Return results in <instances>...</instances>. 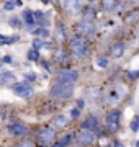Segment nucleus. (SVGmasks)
I'll use <instances>...</instances> for the list:
<instances>
[{"label":"nucleus","mask_w":139,"mask_h":147,"mask_svg":"<svg viewBox=\"0 0 139 147\" xmlns=\"http://www.w3.org/2000/svg\"><path fill=\"white\" fill-rule=\"evenodd\" d=\"M74 95V84H62V82H56L51 88V96L57 98V100H67Z\"/></svg>","instance_id":"1"},{"label":"nucleus","mask_w":139,"mask_h":147,"mask_svg":"<svg viewBox=\"0 0 139 147\" xmlns=\"http://www.w3.org/2000/svg\"><path fill=\"white\" fill-rule=\"evenodd\" d=\"M70 51H72V54L77 56V57H84V56H87L88 47H87L85 38L80 36V34H75V36L70 39Z\"/></svg>","instance_id":"2"},{"label":"nucleus","mask_w":139,"mask_h":147,"mask_svg":"<svg viewBox=\"0 0 139 147\" xmlns=\"http://www.w3.org/2000/svg\"><path fill=\"white\" fill-rule=\"evenodd\" d=\"M119 118H121V111L119 110H113L107 115V129H108V132L115 134V132L119 129Z\"/></svg>","instance_id":"3"},{"label":"nucleus","mask_w":139,"mask_h":147,"mask_svg":"<svg viewBox=\"0 0 139 147\" xmlns=\"http://www.w3.org/2000/svg\"><path fill=\"white\" fill-rule=\"evenodd\" d=\"M13 93L22 96V98H30L34 93V88L28 82H20V84H13Z\"/></svg>","instance_id":"4"},{"label":"nucleus","mask_w":139,"mask_h":147,"mask_svg":"<svg viewBox=\"0 0 139 147\" xmlns=\"http://www.w3.org/2000/svg\"><path fill=\"white\" fill-rule=\"evenodd\" d=\"M75 30H77V34H80V36H84V38L92 36V34L95 33V23H93V21L82 20L75 25Z\"/></svg>","instance_id":"5"},{"label":"nucleus","mask_w":139,"mask_h":147,"mask_svg":"<svg viewBox=\"0 0 139 147\" xmlns=\"http://www.w3.org/2000/svg\"><path fill=\"white\" fill-rule=\"evenodd\" d=\"M54 137H56V131L53 127H43L38 134V141H39L41 146H48L54 141Z\"/></svg>","instance_id":"6"},{"label":"nucleus","mask_w":139,"mask_h":147,"mask_svg":"<svg viewBox=\"0 0 139 147\" xmlns=\"http://www.w3.org/2000/svg\"><path fill=\"white\" fill-rule=\"evenodd\" d=\"M79 77V74L75 70H69V69H62L57 72V82H62V84H74Z\"/></svg>","instance_id":"7"},{"label":"nucleus","mask_w":139,"mask_h":147,"mask_svg":"<svg viewBox=\"0 0 139 147\" xmlns=\"http://www.w3.org/2000/svg\"><path fill=\"white\" fill-rule=\"evenodd\" d=\"M77 142L80 146H90L95 142V132L88 131V129H80L77 132Z\"/></svg>","instance_id":"8"},{"label":"nucleus","mask_w":139,"mask_h":147,"mask_svg":"<svg viewBox=\"0 0 139 147\" xmlns=\"http://www.w3.org/2000/svg\"><path fill=\"white\" fill-rule=\"evenodd\" d=\"M82 129H88V131H96L100 132V124H98V119L96 116H88L84 123H82Z\"/></svg>","instance_id":"9"},{"label":"nucleus","mask_w":139,"mask_h":147,"mask_svg":"<svg viewBox=\"0 0 139 147\" xmlns=\"http://www.w3.org/2000/svg\"><path fill=\"white\" fill-rule=\"evenodd\" d=\"M123 53H124V42H115L111 46V49H110V54H111V57H115V59H118V57H121L123 56Z\"/></svg>","instance_id":"10"},{"label":"nucleus","mask_w":139,"mask_h":147,"mask_svg":"<svg viewBox=\"0 0 139 147\" xmlns=\"http://www.w3.org/2000/svg\"><path fill=\"white\" fill-rule=\"evenodd\" d=\"M8 129H10V132L13 134V136H25V134H26V126L22 124V123H15V124H11Z\"/></svg>","instance_id":"11"},{"label":"nucleus","mask_w":139,"mask_h":147,"mask_svg":"<svg viewBox=\"0 0 139 147\" xmlns=\"http://www.w3.org/2000/svg\"><path fill=\"white\" fill-rule=\"evenodd\" d=\"M0 84H15V75L11 72H2L0 74Z\"/></svg>","instance_id":"12"},{"label":"nucleus","mask_w":139,"mask_h":147,"mask_svg":"<svg viewBox=\"0 0 139 147\" xmlns=\"http://www.w3.org/2000/svg\"><path fill=\"white\" fill-rule=\"evenodd\" d=\"M23 20H25V23H26L28 26H34V25H36V20H34V15H33L31 10L23 11Z\"/></svg>","instance_id":"13"},{"label":"nucleus","mask_w":139,"mask_h":147,"mask_svg":"<svg viewBox=\"0 0 139 147\" xmlns=\"http://www.w3.org/2000/svg\"><path fill=\"white\" fill-rule=\"evenodd\" d=\"M64 5L69 7L67 10H69V13H72V15H75L77 11H80V8H82V3H80V2H65Z\"/></svg>","instance_id":"14"},{"label":"nucleus","mask_w":139,"mask_h":147,"mask_svg":"<svg viewBox=\"0 0 139 147\" xmlns=\"http://www.w3.org/2000/svg\"><path fill=\"white\" fill-rule=\"evenodd\" d=\"M124 20L129 21V23H134V21H139V8H133L128 15L124 16Z\"/></svg>","instance_id":"15"},{"label":"nucleus","mask_w":139,"mask_h":147,"mask_svg":"<svg viewBox=\"0 0 139 147\" xmlns=\"http://www.w3.org/2000/svg\"><path fill=\"white\" fill-rule=\"evenodd\" d=\"M56 33H57V39L59 41H65V28L62 23H57V26H56Z\"/></svg>","instance_id":"16"},{"label":"nucleus","mask_w":139,"mask_h":147,"mask_svg":"<svg viewBox=\"0 0 139 147\" xmlns=\"http://www.w3.org/2000/svg\"><path fill=\"white\" fill-rule=\"evenodd\" d=\"M67 118H65L64 115H59V116H56L54 118V126H57V127H64V126H67Z\"/></svg>","instance_id":"17"},{"label":"nucleus","mask_w":139,"mask_h":147,"mask_svg":"<svg viewBox=\"0 0 139 147\" xmlns=\"http://www.w3.org/2000/svg\"><path fill=\"white\" fill-rule=\"evenodd\" d=\"M70 139H72V134H65L62 139L59 142H56V144H53L51 147H65V146H69V142H70Z\"/></svg>","instance_id":"18"},{"label":"nucleus","mask_w":139,"mask_h":147,"mask_svg":"<svg viewBox=\"0 0 139 147\" xmlns=\"http://www.w3.org/2000/svg\"><path fill=\"white\" fill-rule=\"evenodd\" d=\"M16 7H22V2H15V0H8V2H5V5H3V8L8 11L15 10Z\"/></svg>","instance_id":"19"},{"label":"nucleus","mask_w":139,"mask_h":147,"mask_svg":"<svg viewBox=\"0 0 139 147\" xmlns=\"http://www.w3.org/2000/svg\"><path fill=\"white\" fill-rule=\"evenodd\" d=\"M93 18H95L93 8H85V10H84V20L85 21H93Z\"/></svg>","instance_id":"20"},{"label":"nucleus","mask_w":139,"mask_h":147,"mask_svg":"<svg viewBox=\"0 0 139 147\" xmlns=\"http://www.w3.org/2000/svg\"><path fill=\"white\" fill-rule=\"evenodd\" d=\"M33 34L39 39V38H44V36H48L49 31L46 30V28H36V30H33Z\"/></svg>","instance_id":"21"},{"label":"nucleus","mask_w":139,"mask_h":147,"mask_svg":"<svg viewBox=\"0 0 139 147\" xmlns=\"http://www.w3.org/2000/svg\"><path fill=\"white\" fill-rule=\"evenodd\" d=\"M8 25H10L11 28H22V20H20V18H16V16H13V18H10Z\"/></svg>","instance_id":"22"},{"label":"nucleus","mask_w":139,"mask_h":147,"mask_svg":"<svg viewBox=\"0 0 139 147\" xmlns=\"http://www.w3.org/2000/svg\"><path fill=\"white\" fill-rule=\"evenodd\" d=\"M96 65H98V67H107L108 65V57L107 56H100V57L96 59Z\"/></svg>","instance_id":"23"},{"label":"nucleus","mask_w":139,"mask_h":147,"mask_svg":"<svg viewBox=\"0 0 139 147\" xmlns=\"http://www.w3.org/2000/svg\"><path fill=\"white\" fill-rule=\"evenodd\" d=\"M129 127H131L133 132H138L139 131V118H134V119L129 123Z\"/></svg>","instance_id":"24"},{"label":"nucleus","mask_w":139,"mask_h":147,"mask_svg":"<svg viewBox=\"0 0 139 147\" xmlns=\"http://www.w3.org/2000/svg\"><path fill=\"white\" fill-rule=\"evenodd\" d=\"M57 61L59 62H67V61H69V56H67V53H65V51H59V54H57Z\"/></svg>","instance_id":"25"},{"label":"nucleus","mask_w":139,"mask_h":147,"mask_svg":"<svg viewBox=\"0 0 139 147\" xmlns=\"http://www.w3.org/2000/svg\"><path fill=\"white\" fill-rule=\"evenodd\" d=\"M28 59H30V61H39V54H38V51H34V49L28 51Z\"/></svg>","instance_id":"26"},{"label":"nucleus","mask_w":139,"mask_h":147,"mask_svg":"<svg viewBox=\"0 0 139 147\" xmlns=\"http://www.w3.org/2000/svg\"><path fill=\"white\" fill-rule=\"evenodd\" d=\"M41 47H44V41H41V39H34V41H33V49H34V51H38V49H41Z\"/></svg>","instance_id":"27"},{"label":"nucleus","mask_w":139,"mask_h":147,"mask_svg":"<svg viewBox=\"0 0 139 147\" xmlns=\"http://www.w3.org/2000/svg\"><path fill=\"white\" fill-rule=\"evenodd\" d=\"M116 5H118L116 2H103V3H102L103 10H107V11H110V10H111V7H116Z\"/></svg>","instance_id":"28"},{"label":"nucleus","mask_w":139,"mask_h":147,"mask_svg":"<svg viewBox=\"0 0 139 147\" xmlns=\"http://www.w3.org/2000/svg\"><path fill=\"white\" fill-rule=\"evenodd\" d=\"M138 77H139V69H138V70H131V72H128V79L136 80Z\"/></svg>","instance_id":"29"},{"label":"nucleus","mask_w":139,"mask_h":147,"mask_svg":"<svg viewBox=\"0 0 139 147\" xmlns=\"http://www.w3.org/2000/svg\"><path fill=\"white\" fill-rule=\"evenodd\" d=\"M25 79L30 80V82H34V80H36V75L31 74V72H28V74H25Z\"/></svg>","instance_id":"30"},{"label":"nucleus","mask_w":139,"mask_h":147,"mask_svg":"<svg viewBox=\"0 0 139 147\" xmlns=\"http://www.w3.org/2000/svg\"><path fill=\"white\" fill-rule=\"evenodd\" d=\"M70 116H72V118H79V116H80V110H79V108H74V110L70 111Z\"/></svg>","instance_id":"31"},{"label":"nucleus","mask_w":139,"mask_h":147,"mask_svg":"<svg viewBox=\"0 0 139 147\" xmlns=\"http://www.w3.org/2000/svg\"><path fill=\"white\" fill-rule=\"evenodd\" d=\"M18 147H33V144H31L30 141H22Z\"/></svg>","instance_id":"32"},{"label":"nucleus","mask_w":139,"mask_h":147,"mask_svg":"<svg viewBox=\"0 0 139 147\" xmlns=\"http://www.w3.org/2000/svg\"><path fill=\"white\" fill-rule=\"evenodd\" d=\"M2 62H7V64H10V62H11V57H10V56H5V57L2 59Z\"/></svg>","instance_id":"33"},{"label":"nucleus","mask_w":139,"mask_h":147,"mask_svg":"<svg viewBox=\"0 0 139 147\" xmlns=\"http://www.w3.org/2000/svg\"><path fill=\"white\" fill-rule=\"evenodd\" d=\"M84 105H85V103H84V100H79V101H77V108H79V110H80V108H84Z\"/></svg>","instance_id":"34"},{"label":"nucleus","mask_w":139,"mask_h":147,"mask_svg":"<svg viewBox=\"0 0 139 147\" xmlns=\"http://www.w3.org/2000/svg\"><path fill=\"white\" fill-rule=\"evenodd\" d=\"M113 147H124V146H123V144H121V142L115 141V142H113Z\"/></svg>","instance_id":"35"},{"label":"nucleus","mask_w":139,"mask_h":147,"mask_svg":"<svg viewBox=\"0 0 139 147\" xmlns=\"http://www.w3.org/2000/svg\"><path fill=\"white\" fill-rule=\"evenodd\" d=\"M136 147H139V141H138V142H136Z\"/></svg>","instance_id":"36"},{"label":"nucleus","mask_w":139,"mask_h":147,"mask_svg":"<svg viewBox=\"0 0 139 147\" xmlns=\"http://www.w3.org/2000/svg\"><path fill=\"white\" fill-rule=\"evenodd\" d=\"M2 64H3V62H2V61H0V65H2Z\"/></svg>","instance_id":"37"},{"label":"nucleus","mask_w":139,"mask_h":147,"mask_svg":"<svg viewBox=\"0 0 139 147\" xmlns=\"http://www.w3.org/2000/svg\"><path fill=\"white\" fill-rule=\"evenodd\" d=\"M138 118H139V116H138Z\"/></svg>","instance_id":"38"}]
</instances>
